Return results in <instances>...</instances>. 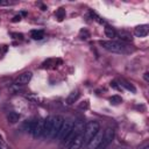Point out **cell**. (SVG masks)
I'll return each instance as SVG.
<instances>
[{"label": "cell", "mask_w": 149, "mask_h": 149, "mask_svg": "<svg viewBox=\"0 0 149 149\" xmlns=\"http://www.w3.org/2000/svg\"><path fill=\"white\" fill-rule=\"evenodd\" d=\"M105 35L107 37H109L111 40H114V38H116V30L109 26H106L105 27Z\"/></svg>", "instance_id": "14"}, {"label": "cell", "mask_w": 149, "mask_h": 149, "mask_svg": "<svg viewBox=\"0 0 149 149\" xmlns=\"http://www.w3.org/2000/svg\"><path fill=\"white\" fill-rule=\"evenodd\" d=\"M79 107H80V108H87V107H88V101H87V100H85V101H84V104H81Z\"/></svg>", "instance_id": "22"}, {"label": "cell", "mask_w": 149, "mask_h": 149, "mask_svg": "<svg viewBox=\"0 0 149 149\" xmlns=\"http://www.w3.org/2000/svg\"><path fill=\"white\" fill-rule=\"evenodd\" d=\"M114 140V129L111 127H107L104 130V136H102V141L99 144L98 149H107L109 147V144L113 142Z\"/></svg>", "instance_id": "5"}, {"label": "cell", "mask_w": 149, "mask_h": 149, "mask_svg": "<svg viewBox=\"0 0 149 149\" xmlns=\"http://www.w3.org/2000/svg\"><path fill=\"white\" fill-rule=\"evenodd\" d=\"M81 147H83V134L79 135V136H77V137L69 144V147H68L66 149H80Z\"/></svg>", "instance_id": "11"}, {"label": "cell", "mask_w": 149, "mask_h": 149, "mask_svg": "<svg viewBox=\"0 0 149 149\" xmlns=\"http://www.w3.org/2000/svg\"><path fill=\"white\" fill-rule=\"evenodd\" d=\"M116 37H119L121 41H125V42H132L133 41V36L130 35V33H128L126 30H118Z\"/></svg>", "instance_id": "12"}, {"label": "cell", "mask_w": 149, "mask_h": 149, "mask_svg": "<svg viewBox=\"0 0 149 149\" xmlns=\"http://www.w3.org/2000/svg\"><path fill=\"white\" fill-rule=\"evenodd\" d=\"M14 2L12 1H0V6H9V5H13Z\"/></svg>", "instance_id": "20"}, {"label": "cell", "mask_w": 149, "mask_h": 149, "mask_svg": "<svg viewBox=\"0 0 149 149\" xmlns=\"http://www.w3.org/2000/svg\"><path fill=\"white\" fill-rule=\"evenodd\" d=\"M43 129H44V120H37V123H36L35 130L33 133V136L35 139L43 137Z\"/></svg>", "instance_id": "9"}, {"label": "cell", "mask_w": 149, "mask_h": 149, "mask_svg": "<svg viewBox=\"0 0 149 149\" xmlns=\"http://www.w3.org/2000/svg\"><path fill=\"white\" fill-rule=\"evenodd\" d=\"M31 77H33V73L30 71L23 72V73L19 74V77L15 79L14 85H16V86H23V85H26V84H28L30 81Z\"/></svg>", "instance_id": "7"}, {"label": "cell", "mask_w": 149, "mask_h": 149, "mask_svg": "<svg viewBox=\"0 0 149 149\" xmlns=\"http://www.w3.org/2000/svg\"><path fill=\"white\" fill-rule=\"evenodd\" d=\"M63 122H64V118L63 116H61V115H54V122H52V128H51V133H50L49 139L57 140L58 134H59V130H61V128L63 126Z\"/></svg>", "instance_id": "4"}, {"label": "cell", "mask_w": 149, "mask_h": 149, "mask_svg": "<svg viewBox=\"0 0 149 149\" xmlns=\"http://www.w3.org/2000/svg\"><path fill=\"white\" fill-rule=\"evenodd\" d=\"M56 16L59 21H62L65 17V9L64 8H59L58 10H56Z\"/></svg>", "instance_id": "17"}, {"label": "cell", "mask_w": 149, "mask_h": 149, "mask_svg": "<svg viewBox=\"0 0 149 149\" xmlns=\"http://www.w3.org/2000/svg\"><path fill=\"white\" fill-rule=\"evenodd\" d=\"M72 126H73V121L71 119H64L63 126H62L59 134H58V137H57V140L59 141V144L63 143V141L68 137V135L70 134V132L72 129Z\"/></svg>", "instance_id": "3"}, {"label": "cell", "mask_w": 149, "mask_h": 149, "mask_svg": "<svg viewBox=\"0 0 149 149\" xmlns=\"http://www.w3.org/2000/svg\"><path fill=\"white\" fill-rule=\"evenodd\" d=\"M111 86H112L113 88H116V90H119V88H120V86L118 85V83H116V81H112V83H111Z\"/></svg>", "instance_id": "21"}, {"label": "cell", "mask_w": 149, "mask_h": 149, "mask_svg": "<svg viewBox=\"0 0 149 149\" xmlns=\"http://www.w3.org/2000/svg\"><path fill=\"white\" fill-rule=\"evenodd\" d=\"M30 35L34 40H42L44 37V31L41 29H34L30 31Z\"/></svg>", "instance_id": "16"}, {"label": "cell", "mask_w": 149, "mask_h": 149, "mask_svg": "<svg viewBox=\"0 0 149 149\" xmlns=\"http://www.w3.org/2000/svg\"><path fill=\"white\" fill-rule=\"evenodd\" d=\"M12 36H14L15 38H22V34H17V33H13Z\"/></svg>", "instance_id": "24"}, {"label": "cell", "mask_w": 149, "mask_h": 149, "mask_svg": "<svg viewBox=\"0 0 149 149\" xmlns=\"http://www.w3.org/2000/svg\"><path fill=\"white\" fill-rule=\"evenodd\" d=\"M99 43L104 49H106V50H108L111 52H114V54H128V52L132 51V49H129L128 45H126L122 42L114 41V40L100 41Z\"/></svg>", "instance_id": "1"}, {"label": "cell", "mask_w": 149, "mask_h": 149, "mask_svg": "<svg viewBox=\"0 0 149 149\" xmlns=\"http://www.w3.org/2000/svg\"><path fill=\"white\" fill-rule=\"evenodd\" d=\"M143 78H144V80H146L147 83H149V72H144Z\"/></svg>", "instance_id": "23"}, {"label": "cell", "mask_w": 149, "mask_h": 149, "mask_svg": "<svg viewBox=\"0 0 149 149\" xmlns=\"http://www.w3.org/2000/svg\"><path fill=\"white\" fill-rule=\"evenodd\" d=\"M21 20V16L20 15H15L14 17H13V22H17V21H20Z\"/></svg>", "instance_id": "25"}, {"label": "cell", "mask_w": 149, "mask_h": 149, "mask_svg": "<svg viewBox=\"0 0 149 149\" xmlns=\"http://www.w3.org/2000/svg\"><path fill=\"white\" fill-rule=\"evenodd\" d=\"M102 136H104V130L99 129L98 133L88 141V143L86 144V148H87V149H98L99 144H100L101 141H102Z\"/></svg>", "instance_id": "6"}, {"label": "cell", "mask_w": 149, "mask_h": 149, "mask_svg": "<svg viewBox=\"0 0 149 149\" xmlns=\"http://www.w3.org/2000/svg\"><path fill=\"white\" fill-rule=\"evenodd\" d=\"M135 35L137 37H146L149 33V26L148 24H141V26H137L135 27V30H134Z\"/></svg>", "instance_id": "10"}, {"label": "cell", "mask_w": 149, "mask_h": 149, "mask_svg": "<svg viewBox=\"0 0 149 149\" xmlns=\"http://www.w3.org/2000/svg\"><path fill=\"white\" fill-rule=\"evenodd\" d=\"M100 129V125L98 121H88L85 123V128L83 132V146H86L88 141L98 133Z\"/></svg>", "instance_id": "2"}, {"label": "cell", "mask_w": 149, "mask_h": 149, "mask_svg": "<svg viewBox=\"0 0 149 149\" xmlns=\"http://www.w3.org/2000/svg\"><path fill=\"white\" fill-rule=\"evenodd\" d=\"M109 101H111L112 104H114V105H118V104L122 102V99H121V97H119V95H113V97L109 98Z\"/></svg>", "instance_id": "19"}, {"label": "cell", "mask_w": 149, "mask_h": 149, "mask_svg": "<svg viewBox=\"0 0 149 149\" xmlns=\"http://www.w3.org/2000/svg\"><path fill=\"white\" fill-rule=\"evenodd\" d=\"M7 120L9 123H16L20 120V114H17L15 112H9L7 114Z\"/></svg>", "instance_id": "15"}, {"label": "cell", "mask_w": 149, "mask_h": 149, "mask_svg": "<svg viewBox=\"0 0 149 149\" xmlns=\"http://www.w3.org/2000/svg\"><path fill=\"white\" fill-rule=\"evenodd\" d=\"M79 95H80L79 90H74V91H72V92L68 95V98H66V104H68V105H72V104H74V102L78 100Z\"/></svg>", "instance_id": "13"}, {"label": "cell", "mask_w": 149, "mask_h": 149, "mask_svg": "<svg viewBox=\"0 0 149 149\" xmlns=\"http://www.w3.org/2000/svg\"><path fill=\"white\" fill-rule=\"evenodd\" d=\"M52 122H54V115L48 116L47 119H44V129H43V137L49 139L50 133H51V128H52Z\"/></svg>", "instance_id": "8"}, {"label": "cell", "mask_w": 149, "mask_h": 149, "mask_svg": "<svg viewBox=\"0 0 149 149\" xmlns=\"http://www.w3.org/2000/svg\"><path fill=\"white\" fill-rule=\"evenodd\" d=\"M120 83H121V85H122L123 87H126L127 90H130V91H133V92H135V88H134V86H133L132 84H129L128 81H126V80H123V79H122V80H121Z\"/></svg>", "instance_id": "18"}]
</instances>
